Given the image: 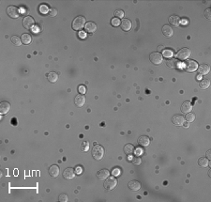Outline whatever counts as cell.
Returning <instances> with one entry per match:
<instances>
[{
    "label": "cell",
    "instance_id": "23",
    "mask_svg": "<svg viewBox=\"0 0 211 202\" xmlns=\"http://www.w3.org/2000/svg\"><path fill=\"white\" fill-rule=\"evenodd\" d=\"M129 188L132 191H138L141 188V183L138 181H132L129 182Z\"/></svg>",
    "mask_w": 211,
    "mask_h": 202
},
{
    "label": "cell",
    "instance_id": "15",
    "mask_svg": "<svg viewBox=\"0 0 211 202\" xmlns=\"http://www.w3.org/2000/svg\"><path fill=\"white\" fill-rule=\"evenodd\" d=\"M85 104V97L83 94H79L75 97V104L78 107H83Z\"/></svg>",
    "mask_w": 211,
    "mask_h": 202
},
{
    "label": "cell",
    "instance_id": "2",
    "mask_svg": "<svg viewBox=\"0 0 211 202\" xmlns=\"http://www.w3.org/2000/svg\"><path fill=\"white\" fill-rule=\"evenodd\" d=\"M85 18L83 16H77L72 22V28L74 30H81L85 27Z\"/></svg>",
    "mask_w": 211,
    "mask_h": 202
},
{
    "label": "cell",
    "instance_id": "19",
    "mask_svg": "<svg viewBox=\"0 0 211 202\" xmlns=\"http://www.w3.org/2000/svg\"><path fill=\"white\" fill-rule=\"evenodd\" d=\"M59 174V167L56 165H52L49 168V175L53 178H56Z\"/></svg>",
    "mask_w": 211,
    "mask_h": 202
},
{
    "label": "cell",
    "instance_id": "1",
    "mask_svg": "<svg viewBox=\"0 0 211 202\" xmlns=\"http://www.w3.org/2000/svg\"><path fill=\"white\" fill-rule=\"evenodd\" d=\"M104 154V150L101 146L100 145H95V147H93L92 149V156L95 160L97 161H100V160L103 157Z\"/></svg>",
    "mask_w": 211,
    "mask_h": 202
},
{
    "label": "cell",
    "instance_id": "12",
    "mask_svg": "<svg viewBox=\"0 0 211 202\" xmlns=\"http://www.w3.org/2000/svg\"><path fill=\"white\" fill-rule=\"evenodd\" d=\"M121 28L124 30V31H130L132 29V22L129 19H123L122 22H121Z\"/></svg>",
    "mask_w": 211,
    "mask_h": 202
},
{
    "label": "cell",
    "instance_id": "31",
    "mask_svg": "<svg viewBox=\"0 0 211 202\" xmlns=\"http://www.w3.org/2000/svg\"><path fill=\"white\" fill-rule=\"evenodd\" d=\"M39 9H40V11L42 14L49 13V11H50V9H48V7H47L46 5H40V8H39Z\"/></svg>",
    "mask_w": 211,
    "mask_h": 202
},
{
    "label": "cell",
    "instance_id": "17",
    "mask_svg": "<svg viewBox=\"0 0 211 202\" xmlns=\"http://www.w3.org/2000/svg\"><path fill=\"white\" fill-rule=\"evenodd\" d=\"M11 110V104L8 102H2L0 104V113L1 114H7Z\"/></svg>",
    "mask_w": 211,
    "mask_h": 202
},
{
    "label": "cell",
    "instance_id": "25",
    "mask_svg": "<svg viewBox=\"0 0 211 202\" xmlns=\"http://www.w3.org/2000/svg\"><path fill=\"white\" fill-rule=\"evenodd\" d=\"M47 79L51 83H56L57 81V79H58V75L56 72H49L47 74Z\"/></svg>",
    "mask_w": 211,
    "mask_h": 202
},
{
    "label": "cell",
    "instance_id": "5",
    "mask_svg": "<svg viewBox=\"0 0 211 202\" xmlns=\"http://www.w3.org/2000/svg\"><path fill=\"white\" fill-rule=\"evenodd\" d=\"M150 61H151L154 65H159L162 62V56L159 53H152L149 56Z\"/></svg>",
    "mask_w": 211,
    "mask_h": 202
},
{
    "label": "cell",
    "instance_id": "16",
    "mask_svg": "<svg viewBox=\"0 0 211 202\" xmlns=\"http://www.w3.org/2000/svg\"><path fill=\"white\" fill-rule=\"evenodd\" d=\"M63 177L65 178L66 179H72L73 178L75 177V173L74 170L72 168H67L65 169V171L63 172Z\"/></svg>",
    "mask_w": 211,
    "mask_h": 202
},
{
    "label": "cell",
    "instance_id": "14",
    "mask_svg": "<svg viewBox=\"0 0 211 202\" xmlns=\"http://www.w3.org/2000/svg\"><path fill=\"white\" fill-rule=\"evenodd\" d=\"M180 18L178 17L177 15H172L169 17V23H170V25H172L173 27H179L180 25Z\"/></svg>",
    "mask_w": 211,
    "mask_h": 202
},
{
    "label": "cell",
    "instance_id": "42",
    "mask_svg": "<svg viewBox=\"0 0 211 202\" xmlns=\"http://www.w3.org/2000/svg\"><path fill=\"white\" fill-rule=\"evenodd\" d=\"M79 36H80V38H82V39H83V38H85L86 37V35H85V32H80V33H79Z\"/></svg>",
    "mask_w": 211,
    "mask_h": 202
},
{
    "label": "cell",
    "instance_id": "8",
    "mask_svg": "<svg viewBox=\"0 0 211 202\" xmlns=\"http://www.w3.org/2000/svg\"><path fill=\"white\" fill-rule=\"evenodd\" d=\"M167 67L170 69H180L182 68V63H180L177 59L171 58L167 61Z\"/></svg>",
    "mask_w": 211,
    "mask_h": 202
},
{
    "label": "cell",
    "instance_id": "38",
    "mask_svg": "<svg viewBox=\"0 0 211 202\" xmlns=\"http://www.w3.org/2000/svg\"><path fill=\"white\" fill-rule=\"evenodd\" d=\"M78 90H79V92H80L81 94H85V91H86V88H85V86H79Z\"/></svg>",
    "mask_w": 211,
    "mask_h": 202
},
{
    "label": "cell",
    "instance_id": "36",
    "mask_svg": "<svg viewBox=\"0 0 211 202\" xmlns=\"http://www.w3.org/2000/svg\"><path fill=\"white\" fill-rule=\"evenodd\" d=\"M48 14H49L50 16H51V17H55V16L57 14V11H56V9H50V11H49V13H48Z\"/></svg>",
    "mask_w": 211,
    "mask_h": 202
},
{
    "label": "cell",
    "instance_id": "22",
    "mask_svg": "<svg viewBox=\"0 0 211 202\" xmlns=\"http://www.w3.org/2000/svg\"><path fill=\"white\" fill-rule=\"evenodd\" d=\"M85 28L86 31L89 32V33H93V32H95L96 29H97V25H96V24L93 23V22H87L85 25Z\"/></svg>",
    "mask_w": 211,
    "mask_h": 202
},
{
    "label": "cell",
    "instance_id": "29",
    "mask_svg": "<svg viewBox=\"0 0 211 202\" xmlns=\"http://www.w3.org/2000/svg\"><path fill=\"white\" fill-rule=\"evenodd\" d=\"M11 40V43L16 46H20L22 44V40L18 36H12Z\"/></svg>",
    "mask_w": 211,
    "mask_h": 202
},
{
    "label": "cell",
    "instance_id": "35",
    "mask_svg": "<svg viewBox=\"0 0 211 202\" xmlns=\"http://www.w3.org/2000/svg\"><path fill=\"white\" fill-rule=\"evenodd\" d=\"M111 24L113 25L114 27H118V25H120V20L118 18H114V19H112Z\"/></svg>",
    "mask_w": 211,
    "mask_h": 202
},
{
    "label": "cell",
    "instance_id": "9",
    "mask_svg": "<svg viewBox=\"0 0 211 202\" xmlns=\"http://www.w3.org/2000/svg\"><path fill=\"white\" fill-rule=\"evenodd\" d=\"M34 24H35V21L31 16H26L25 18H24L23 25L24 28H26V29H31V28L34 27Z\"/></svg>",
    "mask_w": 211,
    "mask_h": 202
},
{
    "label": "cell",
    "instance_id": "21",
    "mask_svg": "<svg viewBox=\"0 0 211 202\" xmlns=\"http://www.w3.org/2000/svg\"><path fill=\"white\" fill-rule=\"evenodd\" d=\"M138 144H139L140 146H142V147H148L149 144H150L149 137L145 136H140L139 139H138Z\"/></svg>",
    "mask_w": 211,
    "mask_h": 202
},
{
    "label": "cell",
    "instance_id": "43",
    "mask_svg": "<svg viewBox=\"0 0 211 202\" xmlns=\"http://www.w3.org/2000/svg\"><path fill=\"white\" fill-rule=\"evenodd\" d=\"M210 153H211L210 150H207V152H206V156H207V159H208V160H210V159H211V154H210Z\"/></svg>",
    "mask_w": 211,
    "mask_h": 202
},
{
    "label": "cell",
    "instance_id": "11",
    "mask_svg": "<svg viewBox=\"0 0 211 202\" xmlns=\"http://www.w3.org/2000/svg\"><path fill=\"white\" fill-rule=\"evenodd\" d=\"M162 33H163L165 37L170 38L174 35V29H173V27H170V25H163V27H162Z\"/></svg>",
    "mask_w": 211,
    "mask_h": 202
},
{
    "label": "cell",
    "instance_id": "32",
    "mask_svg": "<svg viewBox=\"0 0 211 202\" xmlns=\"http://www.w3.org/2000/svg\"><path fill=\"white\" fill-rule=\"evenodd\" d=\"M195 120V116H194V114L192 113H188L187 116H186V120L188 122H192Z\"/></svg>",
    "mask_w": 211,
    "mask_h": 202
},
{
    "label": "cell",
    "instance_id": "45",
    "mask_svg": "<svg viewBox=\"0 0 211 202\" xmlns=\"http://www.w3.org/2000/svg\"><path fill=\"white\" fill-rule=\"evenodd\" d=\"M163 46H158V51H159H159H162V50H163Z\"/></svg>",
    "mask_w": 211,
    "mask_h": 202
},
{
    "label": "cell",
    "instance_id": "18",
    "mask_svg": "<svg viewBox=\"0 0 211 202\" xmlns=\"http://www.w3.org/2000/svg\"><path fill=\"white\" fill-rule=\"evenodd\" d=\"M191 109H192V104H191L190 102H185L181 105V111L185 114L190 113L191 111Z\"/></svg>",
    "mask_w": 211,
    "mask_h": 202
},
{
    "label": "cell",
    "instance_id": "30",
    "mask_svg": "<svg viewBox=\"0 0 211 202\" xmlns=\"http://www.w3.org/2000/svg\"><path fill=\"white\" fill-rule=\"evenodd\" d=\"M163 56L166 57V58H172L174 56V52L172 50H168L166 49L163 51Z\"/></svg>",
    "mask_w": 211,
    "mask_h": 202
},
{
    "label": "cell",
    "instance_id": "27",
    "mask_svg": "<svg viewBox=\"0 0 211 202\" xmlns=\"http://www.w3.org/2000/svg\"><path fill=\"white\" fill-rule=\"evenodd\" d=\"M199 86H200L201 88L206 89V88H207L210 86V81H209L208 79H203V80H201V81H200Z\"/></svg>",
    "mask_w": 211,
    "mask_h": 202
},
{
    "label": "cell",
    "instance_id": "13",
    "mask_svg": "<svg viewBox=\"0 0 211 202\" xmlns=\"http://www.w3.org/2000/svg\"><path fill=\"white\" fill-rule=\"evenodd\" d=\"M110 175V172L107 170V169H101L98 173H97V178L100 179V181H104Z\"/></svg>",
    "mask_w": 211,
    "mask_h": 202
},
{
    "label": "cell",
    "instance_id": "34",
    "mask_svg": "<svg viewBox=\"0 0 211 202\" xmlns=\"http://www.w3.org/2000/svg\"><path fill=\"white\" fill-rule=\"evenodd\" d=\"M114 16H116V18H123L124 11H121V9H117V11H114Z\"/></svg>",
    "mask_w": 211,
    "mask_h": 202
},
{
    "label": "cell",
    "instance_id": "33",
    "mask_svg": "<svg viewBox=\"0 0 211 202\" xmlns=\"http://www.w3.org/2000/svg\"><path fill=\"white\" fill-rule=\"evenodd\" d=\"M58 200L60 201V202H67L69 200V197L66 194H61L59 195V197H58Z\"/></svg>",
    "mask_w": 211,
    "mask_h": 202
},
{
    "label": "cell",
    "instance_id": "37",
    "mask_svg": "<svg viewBox=\"0 0 211 202\" xmlns=\"http://www.w3.org/2000/svg\"><path fill=\"white\" fill-rule=\"evenodd\" d=\"M204 16L206 17L207 20H211V11L210 9H206V11H204Z\"/></svg>",
    "mask_w": 211,
    "mask_h": 202
},
{
    "label": "cell",
    "instance_id": "28",
    "mask_svg": "<svg viewBox=\"0 0 211 202\" xmlns=\"http://www.w3.org/2000/svg\"><path fill=\"white\" fill-rule=\"evenodd\" d=\"M198 165H199L201 167H206V166L208 165V159L202 157V158H200L198 160Z\"/></svg>",
    "mask_w": 211,
    "mask_h": 202
},
{
    "label": "cell",
    "instance_id": "20",
    "mask_svg": "<svg viewBox=\"0 0 211 202\" xmlns=\"http://www.w3.org/2000/svg\"><path fill=\"white\" fill-rule=\"evenodd\" d=\"M209 66L206 65V64H203V65H201L198 67V72H199V74L200 75H206L207 73L209 72Z\"/></svg>",
    "mask_w": 211,
    "mask_h": 202
},
{
    "label": "cell",
    "instance_id": "41",
    "mask_svg": "<svg viewBox=\"0 0 211 202\" xmlns=\"http://www.w3.org/2000/svg\"><path fill=\"white\" fill-rule=\"evenodd\" d=\"M135 154L136 155H142L143 154V150L141 149H136L135 150Z\"/></svg>",
    "mask_w": 211,
    "mask_h": 202
},
{
    "label": "cell",
    "instance_id": "3",
    "mask_svg": "<svg viewBox=\"0 0 211 202\" xmlns=\"http://www.w3.org/2000/svg\"><path fill=\"white\" fill-rule=\"evenodd\" d=\"M117 184V179L114 177H108L106 179V181L104 182V188L106 190H113V189L116 186Z\"/></svg>",
    "mask_w": 211,
    "mask_h": 202
},
{
    "label": "cell",
    "instance_id": "4",
    "mask_svg": "<svg viewBox=\"0 0 211 202\" xmlns=\"http://www.w3.org/2000/svg\"><path fill=\"white\" fill-rule=\"evenodd\" d=\"M7 13L11 18L16 19L20 15V11H19V9L17 7H15V6H9L7 9Z\"/></svg>",
    "mask_w": 211,
    "mask_h": 202
},
{
    "label": "cell",
    "instance_id": "40",
    "mask_svg": "<svg viewBox=\"0 0 211 202\" xmlns=\"http://www.w3.org/2000/svg\"><path fill=\"white\" fill-rule=\"evenodd\" d=\"M119 174H120V169L116 168V169H114V170H113V175L114 176H118Z\"/></svg>",
    "mask_w": 211,
    "mask_h": 202
},
{
    "label": "cell",
    "instance_id": "10",
    "mask_svg": "<svg viewBox=\"0 0 211 202\" xmlns=\"http://www.w3.org/2000/svg\"><path fill=\"white\" fill-rule=\"evenodd\" d=\"M185 118L183 116L181 115H175L174 117L172 118V122L174 123L175 126H181V125L184 124Z\"/></svg>",
    "mask_w": 211,
    "mask_h": 202
},
{
    "label": "cell",
    "instance_id": "44",
    "mask_svg": "<svg viewBox=\"0 0 211 202\" xmlns=\"http://www.w3.org/2000/svg\"><path fill=\"white\" fill-rule=\"evenodd\" d=\"M76 169H77V170H76V171H77L78 174H81V172H82V168H81V167H77Z\"/></svg>",
    "mask_w": 211,
    "mask_h": 202
},
{
    "label": "cell",
    "instance_id": "39",
    "mask_svg": "<svg viewBox=\"0 0 211 202\" xmlns=\"http://www.w3.org/2000/svg\"><path fill=\"white\" fill-rule=\"evenodd\" d=\"M132 163H134V165H140V163H141V159L138 158V157H136V158H133L132 159Z\"/></svg>",
    "mask_w": 211,
    "mask_h": 202
},
{
    "label": "cell",
    "instance_id": "24",
    "mask_svg": "<svg viewBox=\"0 0 211 202\" xmlns=\"http://www.w3.org/2000/svg\"><path fill=\"white\" fill-rule=\"evenodd\" d=\"M22 43L24 44H29L31 41H32V38H31V35L30 34H27V33H24L22 35Z\"/></svg>",
    "mask_w": 211,
    "mask_h": 202
},
{
    "label": "cell",
    "instance_id": "46",
    "mask_svg": "<svg viewBox=\"0 0 211 202\" xmlns=\"http://www.w3.org/2000/svg\"><path fill=\"white\" fill-rule=\"evenodd\" d=\"M201 78H202V77H201V75H200V74L197 76V80H201Z\"/></svg>",
    "mask_w": 211,
    "mask_h": 202
},
{
    "label": "cell",
    "instance_id": "7",
    "mask_svg": "<svg viewBox=\"0 0 211 202\" xmlns=\"http://www.w3.org/2000/svg\"><path fill=\"white\" fill-rule=\"evenodd\" d=\"M185 69H186L189 72H195L198 69V64L197 62L194 61V60H189V61L185 63Z\"/></svg>",
    "mask_w": 211,
    "mask_h": 202
},
{
    "label": "cell",
    "instance_id": "26",
    "mask_svg": "<svg viewBox=\"0 0 211 202\" xmlns=\"http://www.w3.org/2000/svg\"><path fill=\"white\" fill-rule=\"evenodd\" d=\"M134 152V147L132 144H127V145L124 147V152L128 155H132Z\"/></svg>",
    "mask_w": 211,
    "mask_h": 202
},
{
    "label": "cell",
    "instance_id": "6",
    "mask_svg": "<svg viewBox=\"0 0 211 202\" xmlns=\"http://www.w3.org/2000/svg\"><path fill=\"white\" fill-rule=\"evenodd\" d=\"M190 50L188 49V48H183L180 51H178V53L177 54V58L180 60L187 59L188 57H190Z\"/></svg>",
    "mask_w": 211,
    "mask_h": 202
}]
</instances>
